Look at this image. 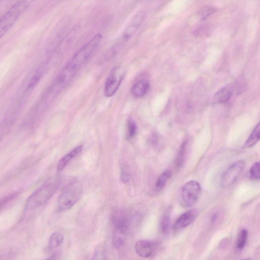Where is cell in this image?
Wrapping results in <instances>:
<instances>
[{
	"label": "cell",
	"mask_w": 260,
	"mask_h": 260,
	"mask_svg": "<svg viewBox=\"0 0 260 260\" xmlns=\"http://www.w3.org/2000/svg\"><path fill=\"white\" fill-rule=\"evenodd\" d=\"M125 75V70L121 66H116L112 69L105 83L104 92L106 96H112L116 93Z\"/></svg>",
	"instance_id": "obj_7"
},
{
	"label": "cell",
	"mask_w": 260,
	"mask_h": 260,
	"mask_svg": "<svg viewBox=\"0 0 260 260\" xmlns=\"http://www.w3.org/2000/svg\"><path fill=\"white\" fill-rule=\"evenodd\" d=\"M201 192L200 183L194 180L186 182L182 187L180 196V203L184 208L192 207L198 201Z\"/></svg>",
	"instance_id": "obj_5"
},
{
	"label": "cell",
	"mask_w": 260,
	"mask_h": 260,
	"mask_svg": "<svg viewBox=\"0 0 260 260\" xmlns=\"http://www.w3.org/2000/svg\"><path fill=\"white\" fill-rule=\"evenodd\" d=\"M120 179L123 183H127L129 181V173L124 169L121 170L120 174Z\"/></svg>",
	"instance_id": "obj_26"
},
{
	"label": "cell",
	"mask_w": 260,
	"mask_h": 260,
	"mask_svg": "<svg viewBox=\"0 0 260 260\" xmlns=\"http://www.w3.org/2000/svg\"><path fill=\"white\" fill-rule=\"evenodd\" d=\"M63 241V236L59 232H54L51 234L48 242V247L50 250H53L59 247Z\"/></svg>",
	"instance_id": "obj_15"
},
{
	"label": "cell",
	"mask_w": 260,
	"mask_h": 260,
	"mask_svg": "<svg viewBox=\"0 0 260 260\" xmlns=\"http://www.w3.org/2000/svg\"><path fill=\"white\" fill-rule=\"evenodd\" d=\"M259 123H258L247 140L245 144V146L246 147H251L258 141L259 138Z\"/></svg>",
	"instance_id": "obj_18"
},
{
	"label": "cell",
	"mask_w": 260,
	"mask_h": 260,
	"mask_svg": "<svg viewBox=\"0 0 260 260\" xmlns=\"http://www.w3.org/2000/svg\"><path fill=\"white\" fill-rule=\"evenodd\" d=\"M216 8L208 6L202 8L199 11V15L202 20L206 19L209 16L216 12Z\"/></svg>",
	"instance_id": "obj_22"
},
{
	"label": "cell",
	"mask_w": 260,
	"mask_h": 260,
	"mask_svg": "<svg viewBox=\"0 0 260 260\" xmlns=\"http://www.w3.org/2000/svg\"><path fill=\"white\" fill-rule=\"evenodd\" d=\"M59 182L57 178L48 179L29 196L26 202L25 210H32L45 204L55 192Z\"/></svg>",
	"instance_id": "obj_2"
},
{
	"label": "cell",
	"mask_w": 260,
	"mask_h": 260,
	"mask_svg": "<svg viewBox=\"0 0 260 260\" xmlns=\"http://www.w3.org/2000/svg\"><path fill=\"white\" fill-rule=\"evenodd\" d=\"M208 27L206 25H203L199 27L194 30V34L197 36H203L206 35L208 31Z\"/></svg>",
	"instance_id": "obj_25"
},
{
	"label": "cell",
	"mask_w": 260,
	"mask_h": 260,
	"mask_svg": "<svg viewBox=\"0 0 260 260\" xmlns=\"http://www.w3.org/2000/svg\"><path fill=\"white\" fill-rule=\"evenodd\" d=\"M18 195L17 192L11 193L0 199V211L13 201Z\"/></svg>",
	"instance_id": "obj_24"
},
{
	"label": "cell",
	"mask_w": 260,
	"mask_h": 260,
	"mask_svg": "<svg viewBox=\"0 0 260 260\" xmlns=\"http://www.w3.org/2000/svg\"><path fill=\"white\" fill-rule=\"evenodd\" d=\"M137 132V126L135 121L129 118L127 120L126 124V139L130 140L134 138Z\"/></svg>",
	"instance_id": "obj_19"
},
{
	"label": "cell",
	"mask_w": 260,
	"mask_h": 260,
	"mask_svg": "<svg viewBox=\"0 0 260 260\" xmlns=\"http://www.w3.org/2000/svg\"><path fill=\"white\" fill-rule=\"evenodd\" d=\"M34 0H17L0 17V40L15 24Z\"/></svg>",
	"instance_id": "obj_3"
},
{
	"label": "cell",
	"mask_w": 260,
	"mask_h": 260,
	"mask_svg": "<svg viewBox=\"0 0 260 260\" xmlns=\"http://www.w3.org/2000/svg\"><path fill=\"white\" fill-rule=\"evenodd\" d=\"M82 187L76 180H73L65 187L57 200V207L60 211L71 208L79 200Z\"/></svg>",
	"instance_id": "obj_4"
},
{
	"label": "cell",
	"mask_w": 260,
	"mask_h": 260,
	"mask_svg": "<svg viewBox=\"0 0 260 260\" xmlns=\"http://www.w3.org/2000/svg\"><path fill=\"white\" fill-rule=\"evenodd\" d=\"M250 178L252 180H258L260 178L259 163L255 162L249 170Z\"/></svg>",
	"instance_id": "obj_23"
},
{
	"label": "cell",
	"mask_w": 260,
	"mask_h": 260,
	"mask_svg": "<svg viewBox=\"0 0 260 260\" xmlns=\"http://www.w3.org/2000/svg\"><path fill=\"white\" fill-rule=\"evenodd\" d=\"M245 167L243 160H238L231 166L223 173L220 181V185L223 188H227L232 185L242 172Z\"/></svg>",
	"instance_id": "obj_8"
},
{
	"label": "cell",
	"mask_w": 260,
	"mask_h": 260,
	"mask_svg": "<svg viewBox=\"0 0 260 260\" xmlns=\"http://www.w3.org/2000/svg\"><path fill=\"white\" fill-rule=\"evenodd\" d=\"M149 83L145 80H140L135 83L131 88L132 94L135 97L141 98L147 93L149 88Z\"/></svg>",
	"instance_id": "obj_12"
},
{
	"label": "cell",
	"mask_w": 260,
	"mask_h": 260,
	"mask_svg": "<svg viewBox=\"0 0 260 260\" xmlns=\"http://www.w3.org/2000/svg\"><path fill=\"white\" fill-rule=\"evenodd\" d=\"M198 211L196 209H191L181 214L174 222L173 229L178 230L184 228L190 224L197 218Z\"/></svg>",
	"instance_id": "obj_9"
},
{
	"label": "cell",
	"mask_w": 260,
	"mask_h": 260,
	"mask_svg": "<svg viewBox=\"0 0 260 260\" xmlns=\"http://www.w3.org/2000/svg\"><path fill=\"white\" fill-rule=\"evenodd\" d=\"M247 238L248 232L247 230L243 229L239 232L236 242V247L238 250H242L244 248Z\"/></svg>",
	"instance_id": "obj_21"
},
{
	"label": "cell",
	"mask_w": 260,
	"mask_h": 260,
	"mask_svg": "<svg viewBox=\"0 0 260 260\" xmlns=\"http://www.w3.org/2000/svg\"><path fill=\"white\" fill-rule=\"evenodd\" d=\"M135 248L136 253L140 256L148 258L152 256L154 252L156 244L150 241L141 240L136 243Z\"/></svg>",
	"instance_id": "obj_10"
},
{
	"label": "cell",
	"mask_w": 260,
	"mask_h": 260,
	"mask_svg": "<svg viewBox=\"0 0 260 260\" xmlns=\"http://www.w3.org/2000/svg\"><path fill=\"white\" fill-rule=\"evenodd\" d=\"M82 149V145H78L62 157L57 165V171H60L63 170L69 162L81 151Z\"/></svg>",
	"instance_id": "obj_11"
},
{
	"label": "cell",
	"mask_w": 260,
	"mask_h": 260,
	"mask_svg": "<svg viewBox=\"0 0 260 260\" xmlns=\"http://www.w3.org/2000/svg\"><path fill=\"white\" fill-rule=\"evenodd\" d=\"M171 208L169 207L165 211L160 221V230L162 233H168L170 228Z\"/></svg>",
	"instance_id": "obj_16"
},
{
	"label": "cell",
	"mask_w": 260,
	"mask_h": 260,
	"mask_svg": "<svg viewBox=\"0 0 260 260\" xmlns=\"http://www.w3.org/2000/svg\"><path fill=\"white\" fill-rule=\"evenodd\" d=\"M127 232L114 228L112 234V244L115 248H119L125 242Z\"/></svg>",
	"instance_id": "obj_13"
},
{
	"label": "cell",
	"mask_w": 260,
	"mask_h": 260,
	"mask_svg": "<svg viewBox=\"0 0 260 260\" xmlns=\"http://www.w3.org/2000/svg\"><path fill=\"white\" fill-rule=\"evenodd\" d=\"M146 15L145 11L140 10L132 17L119 37L117 46L127 42L133 37L145 21Z\"/></svg>",
	"instance_id": "obj_6"
},
{
	"label": "cell",
	"mask_w": 260,
	"mask_h": 260,
	"mask_svg": "<svg viewBox=\"0 0 260 260\" xmlns=\"http://www.w3.org/2000/svg\"><path fill=\"white\" fill-rule=\"evenodd\" d=\"M186 142H184L181 144L175 159V165L177 168H181L184 162L186 157Z\"/></svg>",
	"instance_id": "obj_17"
},
{
	"label": "cell",
	"mask_w": 260,
	"mask_h": 260,
	"mask_svg": "<svg viewBox=\"0 0 260 260\" xmlns=\"http://www.w3.org/2000/svg\"><path fill=\"white\" fill-rule=\"evenodd\" d=\"M171 176V172L169 170L164 171L157 178L155 184V188L157 191L162 189L168 179Z\"/></svg>",
	"instance_id": "obj_20"
},
{
	"label": "cell",
	"mask_w": 260,
	"mask_h": 260,
	"mask_svg": "<svg viewBox=\"0 0 260 260\" xmlns=\"http://www.w3.org/2000/svg\"><path fill=\"white\" fill-rule=\"evenodd\" d=\"M102 38L101 34L95 35L77 51L64 69L74 75L96 50L102 41Z\"/></svg>",
	"instance_id": "obj_1"
},
{
	"label": "cell",
	"mask_w": 260,
	"mask_h": 260,
	"mask_svg": "<svg viewBox=\"0 0 260 260\" xmlns=\"http://www.w3.org/2000/svg\"><path fill=\"white\" fill-rule=\"evenodd\" d=\"M232 94V91L229 87H222L216 92L213 100L216 103H224L230 99Z\"/></svg>",
	"instance_id": "obj_14"
}]
</instances>
